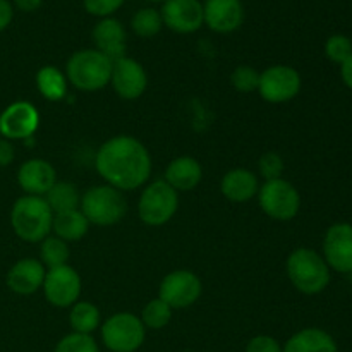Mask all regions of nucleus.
Here are the masks:
<instances>
[{"label": "nucleus", "instance_id": "1", "mask_svg": "<svg viewBox=\"0 0 352 352\" xmlns=\"http://www.w3.org/2000/svg\"><path fill=\"white\" fill-rule=\"evenodd\" d=\"M95 168L105 184L124 192L146 186L153 164L150 151L140 140L119 134L98 148Z\"/></svg>", "mask_w": 352, "mask_h": 352}, {"label": "nucleus", "instance_id": "6", "mask_svg": "<svg viewBox=\"0 0 352 352\" xmlns=\"http://www.w3.org/2000/svg\"><path fill=\"white\" fill-rule=\"evenodd\" d=\"M179 210V192L164 179L150 182L138 199V215L150 227H162L170 222Z\"/></svg>", "mask_w": 352, "mask_h": 352}, {"label": "nucleus", "instance_id": "40", "mask_svg": "<svg viewBox=\"0 0 352 352\" xmlns=\"http://www.w3.org/2000/svg\"><path fill=\"white\" fill-rule=\"evenodd\" d=\"M146 2H162V3H164V2H167V0H146Z\"/></svg>", "mask_w": 352, "mask_h": 352}, {"label": "nucleus", "instance_id": "18", "mask_svg": "<svg viewBox=\"0 0 352 352\" xmlns=\"http://www.w3.org/2000/svg\"><path fill=\"white\" fill-rule=\"evenodd\" d=\"M57 182V172L43 158H30L17 170V184L26 195L43 198Z\"/></svg>", "mask_w": 352, "mask_h": 352}, {"label": "nucleus", "instance_id": "29", "mask_svg": "<svg viewBox=\"0 0 352 352\" xmlns=\"http://www.w3.org/2000/svg\"><path fill=\"white\" fill-rule=\"evenodd\" d=\"M172 313L174 309L167 302L162 301L160 298H155L148 301V305H144L140 320L146 330H162L170 323Z\"/></svg>", "mask_w": 352, "mask_h": 352}, {"label": "nucleus", "instance_id": "38", "mask_svg": "<svg viewBox=\"0 0 352 352\" xmlns=\"http://www.w3.org/2000/svg\"><path fill=\"white\" fill-rule=\"evenodd\" d=\"M14 9L21 10V12H34L41 7L43 0H10Z\"/></svg>", "mask_w": 352, "mask_h": 352}, {"label": "nucleus", "instance_id": "2", "mask_svg": "<svg viewBox=\"0 0 352 352\" xmlns=\"http://www.w3.org/2000/svg\"><path fill=\"white\" fill-rule=\"evenodd\" d=\"M52 222L54 212L41 196H21L10 210V227L26 243H41L50 236Z\"/></svg>", "mask_w": 352, "mask_h": 352}, {"label": "nucleus", "instance_id": "25", "mask_svg": "<svg viewBox=\"0 0 352 352\" xmlns=\"http://www.w3.org/2000/svg\"><path fill=\"white\" fill-rule=\"evenodd\" d=\"M69 325H71L72 332L91 336L102 325L100 309L89 301L74 302L71 306V311H69Z\"/></svg>", "mask_w": 352, "mask_h": 352}, {"label": "nucleus", "instance_id": "31", "mask_svg": "<svg viewBox=\"0 0 352 352\" xmlns=\"http://www.w3.org/2000/svg\"><path fill=\"white\" fill-rule=\"evenodd\" d=\"M230 85L239 93L258 91L260 85V72L251 65H237L230 74Z\"/></svg>", "mask_w": 352, "mask_h": 352}, {"label": "nucleus", "instance_id": "36", "mask_svg": "<svg viewBox=\"0 0 352 352\" xmlns=\"http://www.w3.org/2000/svg\"><path fill=\"white\" fill-rule=\"evenodd\" d=\"M16 158V150H14L12 141L0 138V168L9 167Z\"/></svg>", "mask_w": 352, "mask_h": 352}, {"label": "nucleus", "instance_id": "9", "mask_svg": "<svg viewBox=\"0 0 352 352\" xmlns=\"http://www.w3.org/2000/svg\"><path fill=\"white\" fill-rule=\"evenodd\" d=\"M301 91V74L291 65L277 64L260 72L258 93L268 103H285Z\"/></svg>", "mask_w": 352, "mask_h": 352}, {"label": "nucleus", "instance_id": "33", "mask_svg": "<svg viewBox=\"0 0 352 352\" xmlns=\"http://www.w3.org/2000/svg\"><path fill=\"white\" fill-rule=\"evenodd\" d=\"M285 170L284 158L277 151H265L258 160V172L265 181H274V179H282Z\"/></svg>", "mask_w": 352, "mask_h": 352}, {"label": "nucleus", "instance_id": "8", "mask_svg": "<svg viewBox=\"0 0 352 352\" xmlns=\"http://www.w3.org/2000/svg\"><path fill=\"white\" fill-rule=\"evenodd\" d=\"M258 203L265 215L277 222H289L296 219L301 208V196L299 191L285 179L265 181L258 191Z\"/></svg>", "mask_w": 352, "mask_h": 352}, {"label": "nucleus", "instance_id": "7", "mask_svg": "<svg viewBox=\"0 0 352 352\" xmlns=\"http://www.w3.org/2000/svg\"><path fill=\"white\" fill-rule=\"evenodd\" d=\"M100 336L110 352H136L144 344L146 329L140 316L120 311L113 313L100 325Z\"/></svg>", "mask_w": 352, "mask_h": 352}, {"label": "nucleus", "instance_id": "20", "mask_svg": "<svg viewBox=\"0 0 352 352\" xmlns=\"http://www.w3.org/2000/svg\"><path fill=\"white\" fill-rule=\"evenodd\" d=\"M220 191L230 203H248L260 191L258 175L250 168H232L222 177Z\"/></svg>", "mask_w": 352, "mask_h": 352}, {"label": "nucleus", "instance_id": "32", "mask_svg": "<svg viewBox=\"0 0 352 352\" xmlns=\"http://www.w3.org/2000/svg\"><path fill=\"white\" fill-rule=\"evenodd\" d=\"M325 55L336 64L342 65L352 55V41L346 34H332L325 43Z\"/></svg>", "mask_w": 352, "mask_h": 352}, {"label": "nucleus", "instance_id": "5", "mask_svg": "<svg viewBox=\"0 0 352 352\" xmlns=\"http://www.w3.org/2000/svg\"><path fill=\"white\" fill-rule=\"evenodd\" d=\"M79 210L91 226L110 227L119 223L127 213V201L124 192L109 184L89 188L81 196Z\"/></svg>", "mask_w": 352, "mask_h": 352}, {"label": "nucleus", "instance_id": "3", "mask_svg": "<svg viewBox=\"0 0 352 352\" xmlns=\"http://www.w3.org/2000/svg\"><path fill=\"white\" fill-rule=\"evenodd\" d=\"M112 60L96 48H82L69 57L65 76L69 85L79 91H100L110 85Z\"/></svg>", "mask_w": 352, "mask_h": 352}, {"label": "nucleus", "instance_id": "11", "mask_svg": "<svg viewBox=\"0 0 352 352\" xmlns=\"http://www.w3.org/2000/svg\"><path fill=\"white\" fill-rule=\"evenodd\" d=\"M45 299L55 308H71L74 302L79 301L81 296L82 282L76 268L71 265L50 268L47 270L43 282Z\"/></svg>", "mask_w": 352, "mask_h": 352}, {"label": "nucleus", "instance_id": "4", "mask_svg": "<svg viewBox=\"0 0 352 352\" xmlns=\"http://www.w3.org/2000/svg\"><path fill=\"white\" fill-rule=\"evenodd\" d=\"M285 272L291 284L302 294H320L330 284V268L327 261L308 248H298L289 254Z\"/></svg>", "mask_w": 352, "mask_h": 352}, {"label": "nucleus", "instance_id": "30", "mask_svg": "<svg viewBox=\"0 0 352 352\" xmlns=\"http://www.w3.org/2000/svg\"><path fill=\"white\" fill-rule=\"evenodd\" d=\"M54 352H100V349L91 336L72 332L58 340Z\"/></svg>", "mask_w": 352, "mask_h": 352}, {"label": "nucleus", "instance_id": "16", "mask_svg": "<svg viewBox=\"0 0 352 352\" xmlns=\"http://www.w3.org/2000/svg\"><path fill=\"white\" fill-rule=\"evenodd\" d=\"M205 26L213 33L229 34L244 23V7L241 0H206L203 3Z\"/></svg>", "mask_w": 352, "mask_h": 352}, {"label": "nucleus", "instance_id": "26", "mask_svg": "<svg viewBox=\"0 0 352 352\" xmlns=\"http://www.w3.org/2000/svg\"><path fill=\"white\" fill-rule=\"evenodd\" d=\"M43 198L48 203L52 212H54V215L55 213L79 210V205H81V196H79L78 188L72 182L57 181Z\"/></svg>", "mask_w": 352, "mask_h": 352}, {"label": "nucleus", "instance_id": "15", "mask_svg": "<svg viewBox=\"0 0 352 352\" xmlns=\"http://www.w3.org/2000/svg\"><path fill=\"white\" fill-rule=\"evenodd\" d=\"M323 260L339 274L352 272V226L336 223L323 239Z\"/></svg>", "mask_w": 352, "mask_h": 352}, {"label": "nucleus", "instance_id": "10", "mask_svg": "<svg viewBox=\"0 0 352 352\" xmlns=\"http://www.w3.org/2000/svg\"><path fill=\"white\" fill-rule=\"evenodd\" d=\"M203 294L201 278L191 270H174L165 275L158 287V298L172 309H184L195 305Z\"/></svg>", "mask_w": 352, "mask_h": 352}, {"label": "nucleus", "instance_id": "21", "mask_svg": "<svg viewBox=\"0 0 352 352\" xmlns=\"http://www.w3.org/2000/svg\"><path fill=\"white\" fill-rule=\"evenodd\" d=\"M165 182L177 192L192 191L203 181V167L195 157H177L165 168Z\"/></svg>", "mask_w": 352, "mask_h": 352}, {"label": "nucleus", "instance_id": "24", "mask_svg": "<svg viewBox=\"0 0 352 352\" xmlns=\"http://www.w3.org/2000/svg\"><path fill=\"white\" fill-rule=\"evenodd\" d=\"M36 88L48 102H60L67 95V76L57 65H43L36 72Z\"/></svg>", "mask_w": 352, "mask_h": 352}, {"label": "nucleus", "instance_id": "13", "mask_svg": "<svg viewBox=\"0 0 352 352\" xmlns=\"http://www.w3.org/2000/svg\"><path fill=\"white\" fill-rule=\"evenodd\" d=\"M110 85L122 100H138L148 88V74L143 65L131 57H120L112 62Z\"/></svg>", "mask_w": 352, "mask_h": 352}, {"label": "nucleus", "instance_id": "17", "mask_svg": "<svg viewBox=\"0 0 352 352\" xmlns=\"http://www.w3.org/2000/svg\"><path fill=\"white\" fill-rule=\"evenodd\" d=\"M91 40L95 48L102 52L110 60L126 57L127 31L124 24L116 17H103L93 26Z\"/></svg>", "mask_w": 352, "mask_h": 352}, {"label": "nucleus", "instance_id": "39", "mask_svg": "<svg viewBox=\"0 0 352 352\" xmlns=\"http://www.w3.org/2000/svg\"><path fill=\"white\" fill-rule=\"evenodd\" d=\"M340 76H342V81L347 88L352 89V55L340 65Z\"/></svg>", "mask_w": 352, "mask_h": 352}, {"label": "nucleus", "instance_id": "27", "mask_svg": "<svg viewBox=\"0 0 352 352\" xmlns=\"http://www.w3.org/2000/svg\"><path fill=\"white\" fill-rule=\"evenodd\" d=\"M69 256H71L69 243L62 241L60 237L48 236L40 243V261L47 270L69 265Z\"/></svg>", "mask_w": 352, "mask_h": 352}, {"label": "nucleus", "instance_id": "12", "mask_svg": "<svg viewBox=\"0 0 352 352\" xmlns=\"http://www.w3.org/2000/svg\"><path fill=\"white\" fill-rule=\"evenodd\" d=\"M40 126V112L30 102H14L0 113V136L9 141L26 140L36 133Z\"/></svg>", "mask_w": 352, "mask_h": 352}, {"label": "nucleus", "instance_id": "19", "mask_svg": "<svg viewBox=\"0 0 352 352\" xmlns=\"http://www.w3.org/2000/svg\"><path fill=\"white\" fill-rule=\"evenodd\" d=\"M47 268L36 258H24L7 272V287L19 296H31L43 287Z\"/></svg>", "mask_w": 352, "mask_h": 352}, {"label": "nucleus", "instance_id": "28", "mask_svg": "<svg viewBox=\"0 0 352 352\" xmlns=\"http://www.w3.org/2000/svg\"><path fill=\"white\" fill-rule=\"evenodd\" d=\"M162 28H164L162 14L155 7H143V9L136 10L134 16L131 17V30L140 38L157 36Z\"/></svg>", "mask_w": 352, "mask_h": 352}, {"label": "nucleus", "instance_id": "35", "mask_svg": "<svg viewBox=\"0 0 352 352\" xmlns=\"http://www.w3.org/2000/svg\"><path fill=\"white\" fill-rule=\"evenodd\" d=\"M246 352H282V346L274 337L256 336L246 344Z\"/></svg>", "mask_w": 352, "mask_h": 352}, {"label": "nucleus", "instance_id": "14", "mask_svg": "<svg viewBox=\"0 0 352 352\" xmlns=\"http://www.w3.org/2000/svg\"><path fill=\"white\" fill-rule=\"evenodd\" d=\"M164 26L177 34H191L205 24L203 2L199 0H167L162 6Z\"/></svg>", "mask_w": 352, "mask_h": 352}, {"label": "nucleus", "instance_id": "22", "mask_svg": "<svg viewBox=\"0 0 352 352\" xmlns=\"http://www.w3.org/2000/svg\"><path fill=\"white\" fill-rule=\"evenodd\" d=\"M282 352H339L330 333L322 329H305L296 332L282 346Z\"/></svg>", "mask_w": 352, "mask_h": 352}, {"label": "nucleus", "instance_id": "23", "mask_svg": "<svg viewBox=\"0 0 352 352\" xmlns=\"http://www.w3.org/2000/svg\"><path fill=\"white\" fill-rule=\"evenodd\" d=\"M89 226L91 223L82 215L81 210H72V212L55 213L54 222H52V232L65 243H76L88 234Z\"/></svg>", "mask_w": 352, "mask_h": 352}, {"label": "nucleus", "instance_id": "37", "mask_svg": "<svg viewBox=\"0 0 352 352\" xmlns=\"http://www.w3.org/2000/svg\"><path fill=\"white\" fill-rule=\"evenodd\" d=\"M14 19V6L10 0H0V33L10 26Z\"/></svg>", "mask_w": 352, "mask_h": 352}, {"label": "nucleus", "instance_id": "34", "mask_svg": "<svg viewBox=\"0 0 352 352\" xmlns=\"http://www.w3.org/2000/svg\"><path fill=\"white\" fill-rule=\"evenodd\" d=\"M126 0H82L85 10L89 16H95L103 19V17H112Z\"/></svg>", "mask_w": 352, "mask_h": 352}]
</instances>
